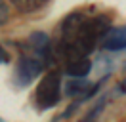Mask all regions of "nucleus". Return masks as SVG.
Here are the masks:
<instances>
[{
    "mask_svg": "<svg viewBox=\"0 0 126 122\" xmlns=\"http://www.w3.org/2000/svg\"><path fill=\"white\" fill-rule=\"evenodd\" d=\"M111 30V17L109 15H92L86 17L82 12H73L61 21L59 42L55 52L65 61L82 59L88 57L95 50V46L103 42Z\"/></svg>",
    "mask_w": 126,
    "mask_h": 122,
    "instance_id": "1",
    "label": "nucleus"
},
{
    "mask_svg": "<svg viewBox=\"0 0 126 122\" xmlns=\"http://www.w3.org/2000/svg\"><path fill=\"white\" fill-rule=\"evenodd\" d=\"M61 73L59 71H52L48 73L42 80L38 82L36 90H34V105L38 111H46L52 109L59 103L61 99Z\"/></svg>",
    "mask_w": 126,
    "mask_h": 122,
    "instance_id": "2",
    "label": "nucleus"
},
{
    "mask_svg": "<svg viewBox=\"0 0 126 122\" xmlns=\"http://www.w3.org/2000/svg\"><path fill=\"white\" fill-rule=\"evenodd\" d=\"M44 71V63L40 57L34 55H21L16 65V73H14V82L17 88H27L29 84L40 76V73Z\"/></svg>",
    "mask_w": 126,
    "mask_h": 122,
    "instance_id": "3",
    "label": "nucleus"
},
{
    "mask_svg": "<svg viewBox=\"0 0 126 122\" xmlns=\"http://www.w3.org/2000/svg\"><path fill=\"white\" fill-rule=\"evenodd\" d=\"M101 48L107 50V52H120V50H126V25H120V27H115L107 32V36L103 38Z\"/></svg>",
    "mask_w": 126,
    "mask_h": 122,
    "instance_id": "4",
    "label": "nucleus"
},
{
    "mask_svg": "<svg viewBox=\"0 0 126 122\" xmlns=\"http://www.w3.org/2000/svg\"><path fill=\"white\" fill-rule=\"evenodd\" d=\"M90 71H92V61L88 57L65 61V67H63V73L71 78H86L90 75Z\"/></svg>",
    "mask_w": 126,
    "mask_h": 122,
    "instance_id": "5",
    "label": "nucleus"
},
{
    "mask_svg": "<svg viewBox=\"0 0 126 122\" xmlns=\"http://www.w3.org/2000/svg\"><path fill=\"white\" fill-rule=\"evenodd\" d=\"M90 88H92V84L86 78H69L65 82V86H63L65 95H69V97H77V95L84 97L88 92H90Z\"/></svg>",
    "mask_w": 126,
    "mask_h": 122,
    "instance_id": "6",
    "label": "nucleus"
},
{
    "mask_svg": "<svg viewBox=\"0 0 126 122\" xmlns=\"http://www.w3.org/2000/svg\"><path fill=\"white\" fill-rule=\"evenodd\" d=\"M29 44H31L32 52L40 55V57H48L50 55V36L42 30H36L29 36Z\"/></svg>",
    "mask_w": 126,
    "mask_h": 122,
    "instance_id": "7",
    "label": "nucleus"
},
{
    "mask_svg": "<svg viewBox=\"0 0 126 122\" xmlns=\"http://www.w3.org/2000/svg\"><path fill=\"white\" fill-rule=\"evenodd\" d=\"M48 2L46 0H16L14 2V6L19 10V12H23V14H32V12H38L42 8L46 6Z\"/></svg>",
    "mask_w": 126,
    "mask_h": 122,
    "instance_id": "8",
    "label": "nucleus"
},
{
    "mask_svg": "<svg viewBox=\"0 0 126 122\" xmlns=\"http://www.w3.org/2000/svg\"><path fill=\"white\" fill-rule=\"evenodd\" d=\"M103 105H105V99H101V101H99V103H97V105H95L94 109H92V111H90V113H88L86 116L82 118V122H94V120H95V116H97V114L101 113Z\"/></svg>",
    "mask_w": 126,
    "mask_h": 122,
    "instance_id": "9",
    "label": "nucleus"
},
{
    "mask_svg": "<svg viewBox=\"0 0 126 122\" xmlns=\"http://www.w3.org/2000/svg\"><path fill=\"white\" fill-rule=\"evenodd\" d=\"M8 19H10V6L6 2H0V25H4Z\"/></svg>",
    "mask_w": 126,
    "mask_h": 122,
    "instance_id": "10",
    "label": "nucleus"
},
{
    "mask_svg": "<svg viewBox=\"0 0 126 122\" xmlns=\"http://www.w3.org/2000/svg\"><path fill=\"white\" fill-rule=\"evenodd\" d=\"M117 92H120V93H126V78L118 82V86H117Z\"/></svg>",
    "mask_w": 126,
    "mask_h": 122,
    "instance_id": "11",
    "label": "nucleus"
}]
</instances>
